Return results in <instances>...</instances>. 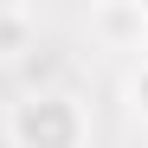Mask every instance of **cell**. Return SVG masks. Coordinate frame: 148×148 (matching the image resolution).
Here are the masks:
<instances>
[{"label":"cell","mask_w":148,"mask_h":148,"mask_svg":"<svg viewBox=\"0 0 148 148\" xmlns=\"http://www.w3.org/2000/svg\"><path fill=\"white\" fill-rule=\"evenodd\" d=\"M122 103L135 122H148V52H135V64L122 71Z\"/></svg>","instance_id":"obj_4"},{"label":"cell","mask_w":148,"mask_h":148,"mask_svg":"<svg viewBox=\"0 0 148 148\" xmlns=\"http://www.w3.org/2000/svg\"><path fill=\"white\" fill-rule=\"evenodd\" d=\"M39 39V19L26 7H0V58H26Z\"/></svg>","instance_id":"obj_3"},{"label":"cell","mask_w":148,"mask_h":148,"mask_svg":"<svg viewBox=\"0 0 148 148\" xmlns=\"http://www.w3.org/2000/svg\"><path fill=\"white\" fill-rule=\"evenodd\" d=\"M7 148H90V103L71 84H32L7 103Z\"/></svg>","instance_id":"obj_1"},{"label":"cell","mask_w":148,"mask_h":148,"mask_svg":"<svg viewBox=\"0 0 148 148\" xmlns=\"http://www.w3.org/2000/svg\"><path fill=\"white\" fill-rule=\"evenodd\" d=\"M90 32L110 39V45H122V52H142L148 45V7H97Z\"/></svg>","instance_id":"obj_2"}]
</instances>
